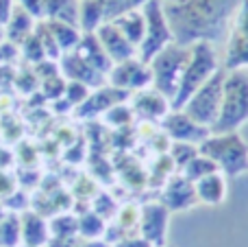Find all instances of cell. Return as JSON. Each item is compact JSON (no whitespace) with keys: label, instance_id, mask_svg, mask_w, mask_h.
<instances>
[{"label":"cell","instance_id":"obj_1","mask_svg":"<svg viewBox=\"0 0 248 247\" xmlns=\"http://www.w3.org/2000/svg\"><path fill=\"white\" fill-rule=\"evenodd\" d=\"M242 0H181L163 4L172 37L181 46L198 42L222 44L233 31Z\"/></svg>","mask_w":248,"mask_h":247},{"label":"cell","instance_id":"obj_2","mask_svg":"<svg viewBox=\"0 0 248 247\" xmlns=\"http://www.w3.org/2000/svg\"><path fill=\"white\" fill-rule=\"evenodd\" d=\"M220 66V55L216 51L214 44L209 42H198L194 46H189V61L187 68L183 72V79L179 83V90H176L174 99H172V109H183V105L187 103V99L202 88L211 77H214Z\"/></svg>","mask_w":248,"mask_h":247},{"label":"cell","instance_id":"obj_3","mask_svg":"<svg viewBox=\"0 0 248 247\" xmlns=\"http://www.w3.org/2000/svg\"><path fill=\"white\" fill-rule=\"evenodd\" d=\"M248 123V72L235 70L227 72L222 88V109L220 118L211 134H227V131H240Z\"/></svg>","mask_w":248,"mask_h":247},{"label":"cell","instance_id":"obj_4","mask_svg":"<svg viewBox=\"0 0 248 247\" xmlns=\"http://www.w3.org/2000/svg\"><path fill=\"white\" fill-rule=\"evenodd\" d=\"M198 151L214 160L220 173H224L227 177H240L248 173V144L240 131L211 134L198 147Z\"/></svg>","mask_w":248,"mask_h":247},{"label":"cell","instance_id":"obj_5","mask_svg":"<svg viewBox=\"0 0 248 247\" xmlns=\"http://www.w3.org/2000/svg\"><path fill=\"white\" fill-rule=\"evenodd\" d=\"M189 61V46H181V44L172 42L168 44L163 51L150 59V72H153V88L161 92L168 101L172 103L179 83L183 79V72L187 68Z\"/></svg>","mask_w":248,"mask_h":247},{"label":"cell","instance_id":"obj_6","mask_svg":"<svg viewBox=\"0 0 248 247\" xmlns=\"http://www.w3.org/2000/svg\"><path fill=\"white\" fill-rule=\"evenodd\" d=\"M141 16H144L146 29H144V39L137 46V57L144 64H150V59L159 51H163L168 44L174 42V37H172V29L168 24L166 9H163L161 0H148L141 7Z\"/></svg>","mask_w":248,"mask_h":247},{"label":"cell","instance_id":"obj_7","mask_svg":"<svg viewBox=\"0 0 248 247\" xmlns=\"http://www.w3.org/2000/svg\"><path fill=\"white\" fill-rule=\"evenodd\" d=\"M224 72L222 68L209 79L202 88H198L192 96L187 99V103L183 105V112L187 114L192 121H196L198 125L214 127L220 118V109H222V88H224Z\"/></svg>","mask_w":248,"mask_h":247},{"label":"cell","instance_id":"obj_8","mask_svg":"<svg viewBox=\"0 0 248 247\" xmlns=\"http://www.w3.org/2000/svg\"><path fill=\"white\" fill-rule=\"evenodd\" d=\"M159 127H161V131L172 142H189V144H196V147H201L211 136L209 127L198 125L183 109H170L168 116L159 123Z\"/></svg>","mask_w":248,"mask_h":247},{"label":"cell","instance_id":"obj_9","mask_svg":"<svg viewBox=\"0 0 248 247\" xmlns=\"http://www.w3.org/2000/svg\"><path fill=\"white\" fill-rule=\"evenodd\" d=\"M107 79H109V86L120 88L124 92H140V90H146V88H153L150 66L144 64L140 57L113 64Z\"/></svg>","mask_w":248,"mask_h":247},{"label":"cell","instance_id":"obj_10","mask_svg":"<svg viewBox=\"0 0 248 247\" xmlns=\"http://www.w3.org/2000/svg\"><path fill=\"white\" fill-rule=\"evenodd\" d=\"M168 223L170 210L161 201H148L140 208V236L146 239L153 247H163L168 239Z\"/></svg>","mask_w":248,"mask_h":247},{"label":"cell","instance_id":"obj_11","mask_svg":"<svg viewBox=\"0 0 248 247\" xmlns=\"http://www.w3.org/2000/svg\"><path fill=\"white\" fill-rule=\"evenodd\" d=\"M163 206L170 212H183V210H192L198 204L196 188L194 182H189L183 173H174L168 177V182L163 184L161 197H159Z\"/></svg>","mask_w":248,"mask_h":247},{"label":"cell","instance_id":"obj_12","mask_svg":"<svg viewBox=\"0 0 248 247\" xmlns=\"http://www.w3.org/2000/svg\"><path fill=\"white\" fill-rule=\"evenodd\" d=\"M96 37H98L100 46L105 48V53L109 55V59H111L113 64H120V61L137 57V48L124 37V33L113 22H103V24L96 29Z\"/></svg>","mask_w":248,"mask_h":247},{"label":"cell","instance_id":"obj_13","mask_svg":"<svg viewBox=\"0 0 248 247\" xmlns=\"http://www.w3.org/2000/svg\"><path fill=\"white\" fill-rule=\"evenodd\" d=\"M131 109H133V114H137V116L141 118V121L157 123L159 125V123L168 116V112L172 109V105L161 92H157L155 88H146V90L135 92Z\"/></svg>","mask_w":248,"mask_h":247},{"label":"cell","instance_id":"obj_14","mask_svg":"<svg viewBox=\"0 0 248 247\" xmlns=\"http://www.w3.org/2000/svg\"><path fill=\"white\" fill-rule=\"evenodd\" d=\"M61 66H63V74L70 79V81H78V83H85L87 88H98L107 86V77L103 72L94 68L92 64H87L77 51H68L61 55Z\"/></svg>","mask_w":248,"mask_h":247},{"label":"cell","instance_id":"obj_15","mask_svg":"<svg viewBox=\"0 0 248 247\" xmlns=\"http://www.w3.org/2000/svg\"><path fill=\"white\" fill-rule=\"evenodd\" d=\"M131 92H124L120 88H113V86H103L90 94L85 99V103H81L77 107V116H85V118H92V116H98L103 112H109L113 105L118 103H124L128 101Z\"/></svg>","mask_w":248,"mask_h":247},{"label":"cell","instance_id":"obj_16","mask_svg":"<svg viewBox=\"0 0 248 247\" xmlns=\"http://www.w3.org/2000/svg\"><path fill=\"white\" fill-rule=\"evenodd\" d=\"M194 188H196V197H198V204H205V206H220L227 201V175L224 173H211L207 177L198 179L194 182Z\"/></svg>","mask_w":248,"mask_h":247},{"label":"cell","instance_id":"obj_17","mask_svg":"<svg viewBox=\"0 0 248 247\" xmlns=\"http://www.w3.org/2000/svg\"><path fill=\"white\" fill-rule=\"evenodd\" d=\"M74 51H77L78 55H81L83 59L87 61V64L94 66L98 72H103L105 77L111 72L113 61L109 59V55L105 53V48L100 46V42H98V37H96V33H83L81 42H78V46L74 48Z\"/></svg>","mask_w":248,"mask_h":247},{"label":"cell","instance_id":"obj_18","mask_svg":"<svg viewBox=\"0 0 248 247\" xmlns=\"http://www.w3.org/2000/svg\"><path fill=\"white\" fill-rule=\"evenodd\" d=\"M224 44H227V48H224V61H222L224 72H235V70L248 68V37H244L242 33H237L233 29Z\"/></svg>","mask_w":248,"mask_h":247},{"label":"cell","instance_id":"obj_19","mask_svg":"<svg viewBox=\"0 0 248 247\" xmlns=\"http://www.w3.org/2000/svg\"><path fill=\"white\" fill-rule=\"evenodd\" d=\"M39 2H42L46 20H59L78 26V2L81 0H39Z\"/></svg>","mask_w":248,"mask_h":247},{"label":"cell","instance_id":"obj_20","mask_svg":"<svg viewBox=\"0 0 248 247\" xmlns=\"http://www.w3.org/2000/svg\"><path fill=\"white\" fill-rule=\"evenodd\" d=\"M31 33H33V16L26 9H22L20 4H13L11 18L7 22V37L11 39V44H16L24 42Z\"/></svg>","mask_w":248,"mask_h":247},{"label":"cell","instance_id":"obj_21","mask_svg":"<svg viewBox=\"0 0 248 247\" xmlns=\"http://www.w3.org/2000/svg\"><path fill=\"white\" fill-rule=\"evenodd\" d=\"M46 26L48 31L52 33L55 37L57 46L61 48V53H68V51H74L81 42L83 33L78 31V26H72L68 22H59V20H46Z\"/></svg>","mask_w":248,"mask_h":247},{"label":"cell","instance_id":"obj_22","mask_svg":"<svg viewBox=\"0 0 248 247\" xmlns=\"http://www.w3.org/2000/svg\"><path fill=\"white\" fill-rule=\"evenodd\" d=\"M22 221V239H24L26 245L31 247H42L48 241V226L39 214L35 212H26L24 217L20 219Z\"/></svg>","mask_w":248,"mask_h":247},{"label":"cell","instance_id":"obj_23","mask_svg":"<svg viewBox=\"0 0 248 247\" xmlns=\"http://www.w3.org/2000/svg\"><path fill=\"white\" fill-rule=\"evenodd\" d=\"M113 24L122 31L124 37H126L135 48L141 44V39H144V29H146V22H144V16H141V9H137V11H128V13H124V16L116 18V20H113Z\"/></svg>","mask_w":248,"mask_h":247},{"label":"cell","instance_id":"obj_24","mask_svg":"<svg viewBox=\"0 0 248 247\" xmlns=\"http://www.w3.org/2000/svg\"><path fill=\"white\" fill-rule=\"evenodd\" d=\"M103 22L105 16L100 0H81L78 2V29L83 33H96V29Z\"/></svg>","mask_w":248,"mask_h":247},{"label":"cell","instance_id":"obj_25","mask_svg":"<svg viewBox=\"0 0 248 247\" xmlns=\"http://www.w3.org/2000/svg\"><path fill=\"white\" fill-rule=\"evenodd\" d=\"M218 171L220 169H218V164H216L214 160H209L207 156H202V153L198 151V156L192 158V160L181 169V173H183L189 182H198V179L207 177V175H211V173H218Z\"/></svg>","mask_w":248,"mask_h":247},{"label":"cell","instance_id":"obj_26","mask_svg":"<svg viewBox=\"0 0 248 247\" xmlns=\"http://www.w3.org/2000/svg\"><path fill=\"white\" fill-rule=\"evenodd\" d=\"M22 239V221L16 212H9L0 221V247H16Z\"/></svg>","mask_w":248,"mask_h":247},{"label":"cell","instance_id":"obj_27","mask_svg":"<svg viewBox=\"0 0 248 247\" xmlns=\"http://www.w3.org/2000/svg\"><path fill=\"white\" fill-rule=\"evenodd\" d=\"M146 2H148V0H100L105 22H113L116 18L124 16V13L137 11V9H141Z\"/></svg>","mask_w":248,"mask_h":247},{"label":"cell","instance_id":"obj_28","mask_svg":"<svg viewBox=\"0 0 248 247\" xmlns=\"http://www.w3.org/2000/svg\"><path fill=\"white\" fill-rule=\"evenodd\" d=\"M107 232V226H105V219H100L98 214L92 210V212H85L81 219H78V234L87 241H96Z\"/></svg>","mask_w":248,"mask_h":247},{"label":"cell","instance_id":"obj_29","mask_svg":"<svg viewBox=\"0 0 248 247\" xmlns=\"http://www.w3.org/2000/svg\"><path fill=\"white\" fill-rule=\"evenodd\" d=\"M50 234L52 239H74L78 234V219L72 214H59L50 221Z\"/></svg>","mask_w":248,"mask_h":247},{"label":"cell","instance_id":"obj_30","mask_svg":"<svg viewBox=\"0 0 248 247\" xmlns=\"http://www.w3.org/2000/svg\"><path fill=\"white\" fill-rule=\"evenodd\" d=\"M168 156L172 158L176 169H183L192 158L198 156V147L196 144H189V142H172L170 149H168Z\"/></svg>","mask_w":248,"mask_h":247},{"label":"cell","instance_id":"obj_31","mask_svg":"<svg viewBox=\"0 0 248 247\" xmlns=\"http://www.w3.org/2000/svg\"><path fill=\"white\" fill-rule=\"evenodd\" d=\"M116 217H118V230L122 232V236H128V232L140 226V208L135 204L122 206Z\"/></svg>","mask_w":248,"mask_h":247},{"label":"cell","instance_id":"obj_32","mask_svg":"<svg viewBox=\"0 0 248 247\" xmlns=\"http://www.w3.org/2000/svg\"><path fill=\"white\" fill-rule=\"evenodd\" d=\"M105 116H107L109 125L124 127V125H128V123L133 121V109L128 107V105H124V103H118V105H113L109 112H105Z\"/></svg>","mask_w":248,"mask_h":247},{"label":"cell","instance_id":"obj_33","mask_svg":"<svg viewBox=\"0 0 248 247\" xmlns=\"http://www.w3.org/2000/svg\"><path fill=\"white\" fill-rule=\"evenodd\" d=\"M94 212L98 214L100 219H109V217H116L118 214V204L113 201L111 195L107 193H100L94 201Z\"/></svg>","mask_w":248,"mask_h":247},{"label":"cell","instance_id":"obj_34","mask_svg":"<svg viewBox=\"0 0 248 247\" xmlns=\"http://www.w3.org/2000/svg\"><path fill=\"white\" fill-rule=\"evenodd\" d=\"M90 96V88L85 86V83H78V81H70L68 86H65V101H68L70 105H81L85 103V99Z\"/></svg>","mask_w":248,"mask_h":247},{"label":"cell","instance_id":"obj_35","mask_svg":"<svg viewBox=\"0 0 248 247\" xmlns=\"http://www.w3.org/2000/svg\"><path fill=\"white\" fill-rule=\"evenodd\" d=\"M24 48H26V57L31 61H42L46 57V51H44V44L39 39L37 33H31L29 37L24 39Z\"/></svg>","mask_w":248,"mask_h":247},{"label":"cell","instance_id":"obj_36","mask_svg":"<svg viewBox=\"0 0 248 247\" xmlns=\"http://www.w3.org/2000/svg\"><path fill=\"white\" fill-rule=\"evenodd\" d=\"M233 29L237 33H242L244 37H248V0H242L240 9H237V16H235V24Z\"/></svg>","mask_w":248,"mask_h":247},{"label":"cell","instance_id":"obj_37","mask_svg":"<svg viewBox=\"0 0 248 247\" xmlns=\"http://www.w3.org/2000/svg\"><path fill=\"white\" fill-rule=\"evenodd\" d=\"M17 4H20L22 9H26L33 18H44L42 2H39V0H17Z\"/></svg>","mask_w":248,"mask_h":247},{"label":"cell","instance_id":"obj_38","mask_svg":"<svg viewBox=\"0 0 248 247\" xmlns=\"http://www.w3.org/2000/svg\"><path fill=\"white\" fill-rule=\"evenodd\" d=\"M113 247H153V245L146 239H141V236H124Z\"/></svg>","mask_w":248,"mask_h":247},{"label":"cell","instance_id":"obj_39","mask_svg":"<svg viewBox=\"0 0 248 247\" xmlns=\"http://www.w3.org/2000/svg\"><path fill=\"white\" fill-rule=\"evenodd\" d=\"M11 193H16V182L11 175L0 171V195H11Z\"/></svg>","mask_w":248,"mask_h":247},{"label":"cell","instance_id":"obj_40","mask_svg":"<svg viewBox=\"0 0 248 247\" xmlns=\"http://www.w3.org/2000/svg\"><path fill=\"white\" fill-rule=\"evenodd\" d=\"M13 0H0V29L7 26L9 18H11V11H13Z\"/></svg>","mask_w":248,"mask_h":247},{"label":"cell","instance_id":"obj_41","mask_svg":"<svg viewBox=\"0 0 248 247\" xmlns=\"http://www.w3.org/2000/svg\"><path fill=\"white\" fill-rule=\"evenodd\" d=\"M77 239H52L48 247H77Z\"/></svg>","mask_w":248,"mask_h":247},{"label":"cell","instance_id":"obj_42","mask_svg":"<svg viewBox=\"0 0 248 247\" xmlns=\"http://www.w3.org/2000/svg\"><path fill=\"white\" fill-rule=\"evenodd\" d=\"M77 247H111V245L107 241L96 239V241H85V243H77Z\"/></svg>","mask_w":248,"mask_h":247},{"label":"cell","instance_id":"obj_43","mask_svg":"<svg viewBox=\"0 0 248 247\" xmlns=\"http://www.w3.org/2000/svg\"><path fill=\"white\" fill-rule=\"evenodd\" d=\"M26 201H24V195H17V197H11V199L7 201V206H11V208H22Z\"/></svg>","mask_w":248,"mask_h":247},{"label":"cell","instance_id":"obj_44","mask_svg":"<svg viewBox=\"0 0 248 247\" xmlns=\"http://www.w3.org/2000/svg\"><path fill=\"white\" fill-rule=\"evenodd\" d=\"M163 4H174V2H181V0H161Z\"/></svg>","mask_w":248,"mask_h":247},{"label":"cell","instance_id":"obj_45","mask_svg":"<svg viewBox=\"0 0 248 247\" xmlns=\"http://www.w3.org/2000/svg\"><path fill=\"white\" fill-rule=\"evenodd\" d=\"M2 217H4V214H2V208H0V221H2Z\"/></svg>","mask_w":248,"mask_h":247},{"label":"cell","instance_id":"obj_46","mask_svg":"<svg viewBox=\"0 0 248 247\" xmlns=\"http://www.w3.org/2000/svg\"><path fill=\"white\" fill-rule=\"evenodd\" d=\"M2 37H4V35H2V31H0V42H2Z\"/></svg>","mask_w":248,"mask_h":247},{"label":"cell","instance_id":"obj_47","mask_svg":"<svg viewBox=\"0 0 248 247\" xmlns=\"http://www.w3.org/2000/svg\"><path fill=\"white\" fill-rule=\"evenodd\" d=\"M26 247H31V245H26Z\"/></svg>","mask_w":248,"mask_h":247},{"label":"cell","instance_id":"obj_48","mask_svg":"<svg viewBox=\"0 0 248 247\" xmlns=\"http://www.w3.org/2000/svg\"><path fill=\"white\" fill-rule=\"evenodd\" d=\"M163 247H168V245H163Z\"/></svg>","mask_w":248,"mask_h":247}]
</instances>
